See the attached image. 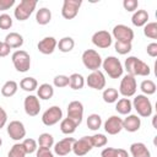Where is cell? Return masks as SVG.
Instances as JSON below:
<instances>
[{"instance_id":"6da1fadb","label":"cell","mask_w":157,"mask_h":157,"mask_svg":"<svg viewBox=\"0 0 157 157\" xmlns=\"http://www.w3.org/2000/svg\"><path fill=\"white\" fill-rule=\"evenodd\" d=\"M125 70L131 76H148L151 72L150 66L136 56H128L124 63Z\"/></svg>"},{"instance_id":"7a4b0ae2","label":"cell","mask_w":157,"mask_h":157,"mask_svg":"<svg viewBox=\"0 0 157 157\" xmlns=\"http://www.w3.org/2000/svg\"><path fill=\"white\" fill-rule=\"evenodd\" d=\"M102 66L110 78H119L124 71V67H123L120 60L115 56H112V55L107 56L102 61Z\"/></svg>"},{"instance_id":"3957f363","label":"cell","mask_w":157,"mask_h":157,"mask_svg":"<svg viewBox=\"0 0 157 157\" xmlns=\"http://www.w3.org/2000/svg\"><path fill=\"white\" fill-rule=\"evenodd\" d=\"M131 104H132V108L137 112V114L140 117L148 118L152 114V109H153L152 108V103L147 98V96H145V94H137V96H135V98L131 102Z\"/></svg>"},{"instance_id":"277c9868","label":"cell","mask_w":157,"mask_h":157,"mask_svg":"<svg viewBox=\"0 0 157 157\" xmlns=\"http://www.w3.org/2000/svg\"><path fill=\"white\" fill-rule=\"evenodd\" d=\"M37 0H22L13 10V15L18 21H26L36 10Z\"/></svg>"},{"instance_id":"5b68a950","label":"cell","mask_w":157,"mask_h":157,"mask_svg":"<svg viewBox=\"0 0 157 157\" xmlns=\"http://www.w3.org/2000/svg\"><path fill=\"white\" fill-rule=\"evenodd\" d=\"M12 64L18 72H26L31 67V56L26 50H16L11 56Z\"/></svg>"},{"instance_id":"8992f818","label":"cell","mask_w":157,"mask_h":157,"mask_svg":"<svg viewBox=\"0 0 157 157\" xmlns=\"http://www.w3.org/2000/svg\"><path fill=\"white\" fill-rule=\"evenodd\" d=\"M82 63L85 65L86 69L91 70V71H96L102 66V58L98 54V52H96L94 49H86L82 53Z\"/></svg>"},{"instance_id":"52a82bcc","label":"cell","mask_w":157,"mask_h":157,"mask_svg":"<svg viewBox=\"0 0 157 157\" xmlns=\"http://www.w3.org/2000/svg\"><path fill=\"white\" fill-rule=\"evenodd\" d=\"M137 90V83H136V78L129 74H126L121 81H120V86H119V94H121L124 98H129L135 96Z\"/></svg>"},{"instance_id":"ba28073f","label":"cell","mask_w":157,"mask_h":157,"mask_svg":"<svg viewBox=\"0 0 157 157\" xmlns=\"http://www.w3.org/2000/svg\"><path fill=\"white\" fill-rule=\"evenodd\" d=\"M61 119H63V110L59 105H53L48 108L42 115V121L47 126H53L56 123L61 121Z\"/></svg>"},{"instance_id":"9c48e42d","label":"cell","mask_w":157,"mask_h":157,"mask_svg":"<svg viewBox=\"0 0 157 157\" xmlns=\"http://www.w3.org/2000/svg\"><path fill=\"white\" fill-rule=\"evenodd\" d=\"M81 5H82L81 0H64L61 7V16L66 20L75 18L78 13Z\"/></svg>"},{"instance_id":"30bf717a","label":"cell","mask_w":157,"mask_h":157,"mask_svg":"<svg viewBox=\"0 0 157 157\" xmlns=\"http://www.w3.org/2000/svg\"><path fill=\"white\" fill-rule=\"evenodd\" d=\"M112 34L117 39V42L131 43L132 39H134V31L130 27L125 26V25H117V26H114Z\"/></svg>"},{"instance_id":"8fae6325","label":"cell","mask_w":157,"mask_h":157,"mask_svg":"<svg viewBox=\"0 0 157 157\" xmlns=\"http://www.w3.org/2000/svg\"><path fill=\"white\" fill-rule=\"evenodd\" d=\"M67 118L74 120L77 125L81 124L83 118V104L80 101H71L67 105Z\"/></svg>"},{"instance_id":"7c38bea8","label":"cell","mask_w":157,"mask_h":157,"mask_svg":"<svg viewBox=\"0 0 157 157\" xmlns=\"http://www.w3.org/2000/svg\"><path fill=\"white\" fill-rule=\"evenodd\" d=\"M7 134H9V136L12 140L20 141V140H23L25 136H26V128H25V125H23L22 121H20V120H12L7 125Z\"/></svg>"},{"instance_id":"4fadbf2b","label":"cell","mask_w":157,"mask_h":157,"mask_svg":"<svg viewBox=\"0 0 157 157\" xmlns=\"http://www.w3.org/2000/svg\"><path fill=\"white\" fill-rule=\"evenodd\" d=\"M85 82L87 83L88 87H91L93 90H98V91L99 90H103L105 87V77H104V74L101 70L92 71L87 76V78H86Z\"/></svg>"},{"instance_id":"5bb4252c","label":"cell","mask_w":157,"mask_h":157,"mask_svg":"<svg viewBox=\"0 0 157 157\" xmlns=\"http://www.w3.org/2000/svg\"><path fill=\"white\" fill-rule=\"evenodd\" d=\"M112 42H113L112 34H110L108 31H104V29L97 31V32H94L93 36H92V43H93L96 47L101 48V49L109 48V47L112 45Z\"/></svg>"},{"instance_id":"9a60e30c","label":"cell","mask_w":157,"mask_h":157,"mask_svg":"<svg viewBox=\"0 0 157 157\" xmlns=\"http://www.w3.org/2000/svg\"><path fill=\"white\" fill-rule=\"evenodd\" d=\"M23 108L27 115L29 117H36L39 114L40 110V103H39V98L34 94H29L25 98L23 101Z\"/></svg>"},{"instance_id":"2e32d148","label":"cell","mask_w":157,"mask_h":157,"mask_svg":"<svg viewBox=\"0 0 157 157\" xmlns=\"http://www.w3.org/2000/svg\"><path fill=\"white\" fill-rule=\"evenodd\" d=\"M92 148H93V146L91 144L90 136H83V137H81L78 140H75V142L72 145V151L78 157L87 155Z\"/></svg>"},{"instance_id":"e0dca14e","label":"cell","mask_w":157,"mask_h":157,"mask_svg":"<svg viewBox=\"0 0 157 157\" xmlns=\"http://www.w3.org/2000/svg\"><path fill=\"white\" fill-rule=\"evenodd\" d=\"M104 130L109 135H117L123 130V119L118 115H112L104 121Z\"/></svg>"},{"instance_id":"ac0fdd59","label":"cell","mask_w":157,"mask_h":157,"mask_svg":"<svg viewBox=\"0 0 157 157\" xmlns=\"http://www.w3.org/2000/svg\"><path fill=\"white\" fill-rule=\"evenodd\" d=\"M75 142L74 137H65L54 145V153L58 156H66L72 151V145Z\"/></svg>"},{"instance_id":"d6986e66","label":"cell","mask_w":157,"mask_h":157,"mask_svg":"<svg viewBox=\"0 0 157 157\" xmlns=\"http://www.w3.org/2000/svg\"><path fill=\"white\" fill-rule=\"evenodd\" d=\"M56 45H58V42H56V39L54 37H44L42 40L38 42L37 48L42 54L49 55L55 50Z\"/></svg>"},{"instance_id":"ffe728a7","label":"cell","mask_w":157,"mask_h":157,"mask_svg":"<svg viewBox=\"0 0 157 157\" xmlns=\"http://www.w3.org/2000/svg\"><path fill=\"white\" fill-rule=\"evenodd\" d=\"M141 126V119L135 114H129L123 120V129L129 132H135Z\"/></svg>"},{"instance_id":"44dd1931","label":"cell","mask_w":157,"mask_h":157,"mask_svg":"<svg viewBox=\"0 0 157 157\" xmlns=\"http://www.w3.org/2000/svg\"><path fill=\"white\" fill-rule=\"evenodd\" d=\"M130 153L132 157H151L150 150L142 142H134L130 145Z\"/></svg>"},{"instance_id":"7402d4cb","label":"cell","mask_w":157,"mask_h":157,"mask_svg":"<svg viewBox=\"0 0 157 157\" xmlns=\"http://www.w3.org/2000/svg\"><path fill=\"white\" fill-rule=\"evenodd\" d=\"M131 22L136 27H144L148 22V12L146 10H136L131 16Z\"/></svg>"},{"instance_id":"603a6c76","label":"cell","mask_w":157,"mask_h":157,"mask_svg":"<svg viewBox=\"0 0 157 157\" xmlns=\"http://www.w3.org/2000/svg\"><path fill=\"white\" fill-rule=\"evenodd\" d=\"M11 49L12 48H20L23 44V37L17 33V32H10L9 34H6L5 40H4Z\"/></svg>"},{"instance_id":"cb8c5ba5","label":"cell","mask_w":157,"mask_h":157,"mask_svg":"<svg viewBox=\"0 0 157 157\" xmlns=\"http://www.w3.org/2000/svg\"><path fill=\"white\" fill-rule=\"evenodd\" d=\"M52 20V11L48 7H40L36 12V21L40 26H45Z\"/></svg>"},{"instance_id":"d4e9b609","label":"cell","mask_w":157,"mask_h":157,"mask_svg":"<svg viewBox=\"0 0 157 157\" xmlns=\"http://www.w3.org/2000/svg\"><path fill=\"white\" fill-rule=\"evenodd\" d=\"M132 109V104H131V101L129 98H120L117 101V104H115V110L121 114V115H129L130 112Z\"/></svg>"},{"instance_id":"484cf974","label":"cell","mask_w":157,"mask_h":157,"mask_svg":"<svg viewBox=\"0 0 157 157\" xmlns=\"http://www.w3.org/2000/svg\"><path fill=\"white\" fill-rule=\"evenodd\" d=\"M37 96L39 99H50L54 96V88L52 85L49 83H42L38 88H37Z\"/></svg>"},{"instance_id":"4316f807","label":"cell","mask_w":157,"mask_h":157,"mask_svg":"<svg viewBox=\"0 0 157 157\" xmlns=\"http://www.w3.org/2000/svg\"><path fill=\"white\" fill-rule=\"evenodd\" d=\"M69 86L72 90H75V91L83 88V86H85V78H83V76L81 74H78V72L71 74L69 76Z\"/></svg>"},{"instance_id":"83f0119b","label":"cell","mask_w":157,"mask_h":157,"mask_svg":"<svg viewBox=\"0 0 157 157\" xmlns=\"http://www.w3.org/2000/svg\"><path fill=\"white\" fill-rule=\"evenodd\" d=\"M17 88H18L17 82L13 81V80H9V81H6V82L2 85V87H1V94H2L4 97H7V98H9V97H12V96L16 94Z\"/></svg>"},{"instance_id":"f1b7e54d","label":"cell","mask_w":157,"mask_h":157,"mask_svg":"<svg viewBox=\"0 0 157 157\" xmlns=\"http://www.w3.org/2000/svg\"><path fill=\"white\" fill-rule=\"evenodd\" d=\"M78 125L74 121V120H71L70 118H64V119H61V121H60V130H61V132L63 134H65V135H71V134H74L75 131H76V128H77Z\"/></svg>"},{"instance_id":"f546056e","label":"cell","mask_w":157,"mask_h":157,"mask_svg":"<svg viewBox=\"0 0 157 157\" xmlns=\"http://www.w3.org/2000/svg\"><path fill=\"white\" fill-rule=\"evenodd\" d=\"M101 157H129V153L124 148H114V147H105L101 152Z\"/></svg>"},{"instance_id":"4dcf8cb0","label":"cell","mask_w":157,"mask_h":157,"mask_svg":"<svg viewBox=\"0 0 157 157\" xmlns=\"http://www.w3.org/2000/svg\"><path fill=\"white\" fill-rule=\"evenodd\" d=\"M20 87L26 91V92H33L34 90L38 88V82L34 77H23L21 81H20Z\"/></svg>"},{"instance_id":"1f68e13d","label":"cell","mask_w":157,"mask_h":157,"mask_svg":"<svg viewBox=\"0 0 157 157\" xmlns=\"http://www.w3.org/2000/svg\"><path fill=\"white\" fill-rule=\"evenodd\" d=\"M58 48H59V50L61 52V53H69V52H71L72 49H74V47H75V40L71 38V37H63L59 42H58V45H56Z\"/></svg>"},{"instance_id":"d6a6232c","label":"cell","mask_w":157,"mask_h":157,"mask_svg":"<svg viewBox=\"0 0 157 157\" xmlns=\"http://www.w3.org/2000/svg\"><path fill=\"white\" fill-rule=\"evenodd\" d=\"M102 98L105 103H115L119 98V92H118V90H115L113 87H108L103 91Z\"/></svg>"},{"instance_id":"836d02e7","label":"cell","mask_w":157,"mask_h":157,"mask_svg":"<svg viewBox=\"0 0 157 157\" xmlns=\"http://www.w3.org/2000/svg\"><path fill=\"white\" fill-rule=\"evenodd\" d=\"M86 124H87V128H88L90 130L96 131V130H98V129L101 128V125H102V118H101V115H98V114H96V113L90 114L88 118H87Z\"/></svg>"},{"instance_id":"e575fe53","label":"cell","mask_w":157,"mask_h":157,"mask_svg":"<svg viewBox=\"0 0 157 157\" xmlns=\"http://www.w3.org/2000/svg\"><path fill=\"white\" fill-rule=\"evenodd\" d=\"M140 90L142 91V93L145 96H151V94H153L156 92L157 86L152 80H144L140 83Z\"/></svg>"},{"instance_id":"d590c367","label":"cell","mask_w":157,"mask_h":157,"mask_svg":"<svg viewBox=\"0 0 157 157\" xmlns=\"http://www.w3.org/2000/svg\"><path fill=\"white\" fill-rule=\"evenodd\" d=\"M37 144L39 145V147H45V148H50L54 145V137L53 135H50L49 132H43L39 135Z\"/></svg>"},{"instance_id":"8d00e7d4","label":"cell","mask_w":157,"mask_h":157,"mask_svg":"<svg viewBox=\"0 0 157 157\" xmlns=\"http://www.w3.org/2000/svg\"><path fill=\"white\" fill-rule=\"evenodd\" d=\"M144 34L151 39L157 38V22H147L144 26Z\"/></svg>"},{"instance_id":"74e56055","label":"cell","mask_w":157,"mask_h":157,"mask_svg":"<svg viewBox=\"0 0 157 157\" xmlns=\"http://www.w3.org/2000/svg\"><path fill=\"white\" fill-rule=\"evenodd\" d=\"M90 140H91V144L93 147H103L108 142V139L105 137L104 134H94V135L90 136Z\"/></svg>"},{"instance_id":"f35d334b","label":"cell","mask_w":157,"mask_h":157,"mask_svg":"<svg viewBox=\"0 0 157 157\" xmlns=\"http://www.w3.org/2000/svg\"><path fill=\"white\" fill-rule=\"evenodd\" d=\"M26 155L27 153H26L22 144H15L10 148V151L7 153V157H26Z\"/></svg>"},{"instance_id":"ab89813d","label":"cell","mask_w":157,"mask_h":157,"mask_svg":"<svg viewBox=\"0 0 157 157\" xmlns=\"http://www.w3.org/2000/svg\"><path fill=\"white\" fill-rule=\"evenodd\" d=\"M114 49H115V52H117L118 54L125 55V54H128V53L131 52L132 44H131V43H123V42H117V40H115Z\"/></svg>"},{"instance_id":"60d3db41","label":"cell","mask_w":157,"mask_h":157,"mask_svg":"<svg viewBox=\"0 0 157 157\" xmlns=\"http://www.w3.org/2000/svg\"><path fill=\"white\" fill-rule=\"evenodd\" d=\"M22 146H23V148H25V151H26L27 155L36 152L37 148H38V146H37V141L33 140V139H31V137H28V139H23V141H22Z\"/></svg>"},{"instance_id":"b9f144b4","label":"cell","mask_w":157,"mask_h":157,"mask_svg":"<svg viewBox=\"0 0 157 157\" xmlns=\"http://www.w3.org/2000/svg\"><path fill=\"white\" fill-rule=\"evenodd\" d=\"M53 83L58 88L66 87V86H69V76H66V75H56L53 78Z\"/></svg>"},{"instance_id":"7bdbcfd3","label":"cell","mask_w":157,"mask_h":157,"mask_svg":"<svg viewBox=\"0 0 157 157\" xmlns=\"http://www.w3.org/2000/svg\"><path fill=\"white\" fill-rule=\"evenodd\" d=\"M12 27V18L7 13L0 15V28L1 29H10Z\"/></svg>"},{"instance_id":"ee69618b","label":"cell","mask_w":157,"mask_h":157,"mask_svg":"<svg viewBox=\"0 0 157 157\" xmlns=\"http://www.w3.org/2000/svg\"><path fill=\"white\" fill-rule=\"evenodd\" d=\"M123 6L128 12H135L139 6V1L137 0H124Z\"/></svg>"},{"instance_id":"f6af8a7d","label":"cell","mask_w":157,"mask_h":157,"mask_svg":"<svg viewBox=\"0 0 157 157\" xmlns=\"http://www.w3.org/2000/svg\"><path fill=\"white\" fill-rule=\"evenodd\" d=\"M36 156L37 157H54V153L50 151V148L38 147L36 151Z\"/></svg>"},{"instance_id":"bcb514c9","label":"cell","mask_w":157,"mask_h":157,"mask_svg":"<svg viewBox=\"0 0 157 157\" xmlns=\"http://www.w3.org/2000/svg\"><path fill=\"white\" fill-rule=\"evenodd\" d=\"M146 52L147 54L151 56V58H156L157 56V43H150L147 47H146Z\"/></svg>"},{"instance_id":"7dc6e473","label":"cell","mask_w":157,"mask_h":157,"mask_svg":"<svg viewBox=\"0 0 157 157\" xmlns=\"http://www.w3.org/2000/svg\"><path fill=\"white\" fill-rule=\"evenodd\" d=\"M11 48L5 43V42H0V58H5L10 54Z\"/></svg>"},{"instance_id":"c3c4849f","label":"cell","mask_w":157,"mask_h":157,"mask_svg":"<svg viewBox=\"0 0 157 157\" xmlns=\"http://www.w3.org/2000/svg\"><path fill=\"white\" fill-rule=\"evenodd\" d=\"M15 5V0H0V11L9 10Z\"/></svg>"},{"instance_id":"681fc988","label":"cell","mask_w":157,"mask_h":157,"mask_svg":"<svg viewBox=\"0 0 157 157\" xmlns=\"http://www.w3.org/2000/svg\"><path fill=\"white\" fill-rule=\"evenodd\" d=\"M6 121H7V113H6L5 109L0 105V129L5 126Z\"/></svg>"},{"instance_id":"f907efd6","label":"cell","mask_w":157,"mask_h":157,"mask_svg":"<svg viewBox=\"0 0 157 157\" xmlns=\"http://www.w3.org/2000/svg\"><path fill=\"white\" fill-rule=\"evenodd\" d=\"M1 145H2V140H1V137H0V147H1Z\"/></svg>"}]
</instances>
